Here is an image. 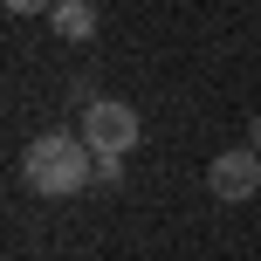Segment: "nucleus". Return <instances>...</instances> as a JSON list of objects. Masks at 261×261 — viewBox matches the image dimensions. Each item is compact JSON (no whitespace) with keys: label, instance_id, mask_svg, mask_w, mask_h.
I'll return each mask as SVG.
<instances>
[{"label":"nucleus","instance_id":"6","mask_svg":"<svg viewBox=\"0 0 261 261\" xmlns=\"http://www.w3.org/2000/svg\"><path fill=\"white\" fill-rule=\"evenodd\" d=\"M14 14H55V0H7Z\"/></svg>","mask_w":261,"mask_h":261},{"label":"nucleus","instance_id":"4","mask_svg":"<svg viewBox=\"0 0 261 261\" xmlns=\"http://www.w3.org/2000/svg\"><path fill=\"white\" fill-rule=\"evenodd\" d=\"M48 28H55L62 41H90V35H96V7H90V0H55Z\"/></svg>","mask_w":261,"mask_h":261},{"label":"nucleus","instance_id":"2","mask_svg":"<svg viewBox=\"0 0 261 261\" xmlns=\"http://www.w3.org/2000/svg\"><path fill=\"white\" fill-rule=\"evenodd\" d=\"M138 138H144V124H138L130 103H117V96H90V103H83V144H90V151L130 158Z\"/></svg>","mask_w":261,"mask_h":261},{"label":"nucleus","instance_id":"3","mask_svg":"<svg viewBox=\"0 0 261 261\" xmlns=\"http://www.w3.org/2000/svg\"><path fill=\"white\" fill-rule=\"evenodd\" d=\"M206 193L227 199V206H241V199L261 193V151H220L206 165Z\"/></svg>","mask_w":261,"mask_h":261},{"label":"nucleus","instance_id":"5","mask_svg":"<svg viewBox=\"0 0 261 261\" xmlns=\"http://www.w3.org/2000/svg\"><path fill=\"white\" fill-rule=\"evenodd\" d=\"M124 179V158H110V151H96V186H117Z\"/></svg>","mask_w":261,"mask_h":261},{"label":"nucleus","instance_id":"1","mask_svg":"<svg viewBox=\"0 0 261 261\" xmlns=\"http://www.w3.org/2000/svg\"><path fill=\"white\" fill-rule=\"evenodd\" d=\"M96 179V151L83 144V130H41L28 144V186L41 199H69Z\"/></svg>","mask_w":261,"mask_h":261},{"label":"nucleus","instance_id":"7","mask_svg":"<svg viewBox=\"0 0 261 261\" xmlns=\"http://www.w3.org/2000/svg\"><path fill=\"white\" fill-rule=\"evenodd\" d=\"M248 151H261V117H254V124H248Z\"/></svg>","mask_w":261,"mask_h":261}]
</instances>
